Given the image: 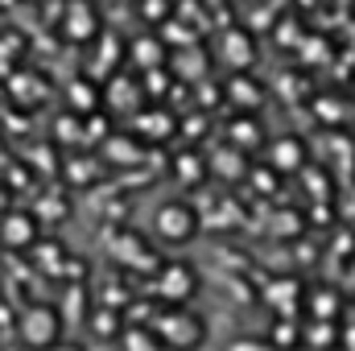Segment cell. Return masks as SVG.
Wrapping results in <instances>:
<instances>
[{
	"label": "cell",
	"mask_w": 355,
	"mask_h": 351,
	"mask_svg": "<svg viewBox=\"0 0 355 351\" xmlns=\"http://www.w3.org/2000/svg\"><path fill=\"white\" fill-rule=\"evenodd\" d=\"M17 335H21L25 348H54L62 339V314L54 306H46V302H33V306L21 310Z\"/></svg>",
	"instance_id": "6da1fadb"
},
{
	"label": "cell",
	"mask_w": 355,
	"mask_h": 351,
	"mask_svg": "<svg viewBox=\"0 0 355 351\" xmlns=\"http://www.w3.org/2000/svg\"><path fill=\"white\" fill-rule=\"evenodd\" d=\"M153 293L166 302V306H182L198 293V273L194 264L186 261H162L153 268Z\"/></svg>",
	"instance_id": "7a4b0ae2"
},
{
	"label": "cell",
	"mask_w": 355,
	"mask_h": 351,
	"mask_svg": "<svg viewBox=\"0 0 355 351\" xmlns=\"http://www.w3.org/2000/svg\"><path fill=\"white\" fill-rule=\"evenodd\" d=\"M153 236L162 244H190L198 236V211L190 203H162L153 211Z\"/></svg>",
	"instance_id": "3957f363"
},
{
	"label": "cell",
	"mask_w": 355,
	"mask_h": 351,
	"mask_svg": "<svg viewBox=\"0 0 355 351\" xmlns=\"http://www.w3.org/2000/svg\"><path fill=\"white\" fill-rule=\"evenodd\" d=\"M153 331L162 335L166 348H194V343H202V335H207L202 318L190 314L186 302H182V306H166V314L153 323Z\"/></svg>",
	"instance_id": "277c9868"
},
{
	"label": "cell",
	"mask_w": 355,
	"mask_h": 351,
	"mask_svg": "<svg viewBox=\"0 0 355 351\" xmlns=\"http://www.w3.org/2000/svg\"><path fill=\"white\" fill-rule=\"evenodd\" d=\"M42 240V219L33 211H0V244L8 252H25Z\"/></svg>",
	"instance_id": "5b68a950"
},
{
	"label": "cell",
	"mask_w": 355,
	"mask_h": 351,
	"mask_svg": "<svg viewBox=\"0 0 355 351\" xmlns=\"http://www.w3.org/2000/svg\"><path fill=\"white\" fill-rule=\"evenodd\" d=\"M132 137L137 141H170V137H178V120L170 108H137L132 112Z\"/></svg>",
	"instance_id": "8992f818"
},
{
	"label": "cell",
	"mask_w": 355,
	"mask_h": 351,
	"mask_svg": "<svg viewBox=\"0 0 355 351\" xmlns=\"http://www.w3.org/2000/svg\"><path fill=\"white\" fill-rule=\"evenodd\" d=\"M62 37L75 42V46H87L99 37V12L91 0H71L67 4V17H62Z\"/></svg>",
	"instance_id": "52a82bcc"
},
{
	"label": "cell",
	"mask_w": 355,
	"mask_h": 351,
	"mask_svg": "<svg viewBox=\"0 0 355 351\" xmlns=\"http://www.w3.org/2000/svg\"><path fill=\"white\" fill-rule=\"evenodd\" d=\"M141 103H145V83H137L128 75H112V83L99 95V108H112V112H124V116H132Z\"/></svg>",
	"instance_id": "ba28073f"
},
{
	"label": "cell",
	"mask_w": 355,
	"mask_h": 351,
	"mask_svg": "<svg viewBox=\"0 0 355 351\" xmlns=\"http://www.w3.org/2000/svg\"><path fill=\"white\" fill-rule=\"evenodd\" d=\"M343 289L339 285H318V289H302V310L306 318H339L343 323Z\"/></svg>",
	"instance_id": "9c48e42d"
},
{
	"label": "cell",
	"mask_w": 355,
	"mask_h": 351,
	"mask_svg": "<svg viewBox=\"0 0 355 351\" xmlns=\"http://www.w3.org/2000/svg\"><path fill=\"white\" fill-rule=\"evenodd\" d=\"M268 157H272V162H268L272 174H297V170H306V162H310L302 137H277V141L268 145Z\"/></svg>",
	"instance_id": "30bf717a"
},
{
	"label": "cell",
	"mask_w": 355,
	"mask_h": 351,
	"mask_svg": "<svg viewBox=\"0 0 355 351\" xmlns=\"http://www.w3.org/2000/svg\"><path fill=\"white\" fill-rule=\"evenodd\" d=\"M219 58H223L232 71H248L252 58H257V46H252V37H248L244 29H223V37H219Z\"/></svg>",
	"instance_id": "8fae6325"
},
{
	"label": "cell",
	"mask_w": 355,
	"mask_h": 351,
	"mask_svg": "<svg viewBox=\"0 0 355 351\" xmlns=\"http://www.w3.org/2000/svg\"><path fill=\"white\" fill-rule=\"evenodd\" d=\"M223 91H227V99H232L240 112H257V108L265 103V87H261L252 75H244V71H236V75L227 79V87H223Z\"/></svg>",
	"instance_id": "7c38bea8"
},
{
	"label": "cell",
	"mask_w": 355,
	"mask_h": 351,
	"mask_svg": "<svg viewBox=\"0 0 355 351\" xmlns=\"http://www.w3.org/2000/svg\"><path fill=\"white\" fill-rule=\"evenodd\" d=\"M166 42L157 37V33H149V37H137L132 46H128V62L132 67H141V71H157V67H166Z\"/></svg>",
	"instance_id": "4fadbf2b"
},
{
	"label": "cell",
	"mask_w": 355,
	"mask_h": 351,
	"mask_svg": "<svg viewBox=\"0 0 355 351\" xmlns=\"http://www.w3.org/2000/svg\"><path fill=\"white\" fill-rule=\"evenodd\" d=\"M227 145H236V149H244V153H252L257 145H265V132H261V124H257V116L252 112H240L232 124H227Z\"/></svg>",
	"instance_id": "5bb4252c"
},
{
	"label": "cell",
	"mask_w": 355,
	"mask_h": 351,
	"mask_svg": "<svg viewBox=\"0 0 355 351\" xmlns=\"http://www.w3.org/2000/svg\"><path fill=\"white\" fill-rule=\"evenodd\" d=\"M339 335H343V327H339V318H306V327H302V348H339Z\"/></svg>",
	"instance_id": "9a60e30c"
},
{
	"label": "cell",
	"mask_w": 355,
	"mask_h": 351,
	"mask_svg": "<svg viewBox=\"0 0 355 351\" xmlns=\"http://www.w3.org/2000/svg\"><path fill=\"white\" fill-rule=\"evenodd\" d=\"M244 157H248L244 149L223 145V149L207 162V170H215V174H223V178H244V174H248V162H244Z\"/></svg>",
	"instance_id": "2e32d148"
},
{
	"label": "cell",
	"mask_w": 355,
	"mask_h": 351,
	"mask_svg": "<svg viewBox=\"0 0 355 351\" xmlns=\"http://www.w3.org/2000/svg\"><path fill=\"white\" fill-rule=\"evenodd\" d=\"M67 108H71V112H79V116L99 112V87H95L91 79H75V83L67 87Z\"/></svg>",
	"instance_id": "e0dca14e"
},
{
	"label": "cell",
	"mask_w": 355,
	"mask_h": 351,
	"mask_svg": "<svg viewBox=\"0 0 355 351\" xmlns=\"http://www.w3.org/2000/svg\"><path fill=\"white\" fill-rule=\"evenodd\" d=\"M120 327H124V314H120V310H112V306H99V310L91 314V331H95L99 339H107V343H116Z\"/></svg>",
	"instance_id": "ac0fdd59"
},
{
	"label": "cell",
	"mask_w": 355,
	"mask_h": 351,
	"mask_svg": "<svg viewBox=\"0 0 355 351\" xmlns=\"http://www.w3.org/2000/svg\"><path fill=\"white\" fill-rule=\"evenodd\" d=\"M116 343H120V348H166L162 335L153 331V323H149V327H128V323H124L120 335H116Z\"/></svg>",
	"instance_id": "d6986e66"
},
{
	"label": "cell",
	"mask_w": 355,
	"mask_h": 351,
	"mask_svg": "<svg viewBox=\"0 0 355 351\" xmlns=\"http://www.w3.org/2000/svg\"><path fill=\"white\" fill-rule=\"evenodd\" d=\"M272 298V306H277V314H293V310H302V285L297 281H281V285H272L268 289Z\"/></svg>",
	"instance_id": "ffe728a7"
},
{
	"label": "cell",
	"mask_w": 355,
	"mask_h": 351,
	"mask_svg": "<svg viewBox=\"0 0 355 351\" xmlns=\"http://www.w3.org/2000/svg\"><path fill=\"white\" fill-rule=\"evenodd\" d=\"M268 343H272V348H277V343H281V348H297V343H302V327H297L289 314H281V318L272 323V335H268Z\"/></svg>",
	"instance_id": "44dd1931"
},
{
	"label": "cell",
	"mask_w": 355,
	"mask_h": 351,
	"mask_svg": "<svg viewBox=\"0 0 355 351\" xmlns=\"http://www.w3.org/2000/svg\"><path fill=\"white\" fill-rule=\"evenodd\" d=\"M174 71L182 79H198L202 75V50H182L174 58Z\"/></svg>",
	"instance_id": "7402d4cb"
},
{
	"label": "cell",
	"mask_w": 355,
	"mask_h": 351,
	"mask_svg": "<svg viewBox=\"0 0 355 351\" xmlns=\"http://www.w3.org/2000/svg\"><path fill=\"white\" fill-rule=\"evenodd\" d=\"M339 289H343V298H355V252L343 261V277H339Z\"/></svg>",
	"instance_id": "603a6c76"
},
{
	"label": "cell",
	"mask_w": 355,
	"mask_h": 351,
	"mask_svg": "<svg viewBox=\"0 0 355 351\" xmlns=\"http://www.w3.org/2000/svg\"><path fill=\"white\" fill-rule=\"evenodd\" d=\"M145 12L157 21V17H166V12H170V0H141V17H145Z\"/></svg>",
	"instance_id": "cb8c5ba5"
},
{
	"label": "cell",
	"mask_w": 355,
	"mask_h": 351,
	"mask_svg": "<svg viewBox=\"0 0 355 351\" xmlns=\"http://www.w3.org/2000/svg\"><path fill=\"white\" fill-rule=\"evenodd\" d=\"M12 207V194H8V186H0V211H8Z\"/></svg>",
	"instance_id": "d4e9b609"
},
{
	"label": "cell",
	"mask_w": 355,
	"mask_h": 351,
	"mask_svg": "<svg viewBox=\"0 0 355 351\" xmlns=\"http://www.w3.org/2000/svg\"><path fill=\"white\" fill-rule=\"evenodd\" d=\"M352 95H355V79H352Z\"/></svg>",
	"instance_id": "484cf974"
}]
</instances>
